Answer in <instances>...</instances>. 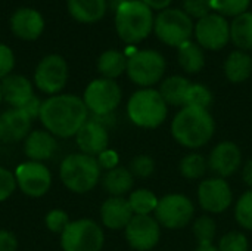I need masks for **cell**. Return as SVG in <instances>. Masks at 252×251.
Masks as SVG:
<instances>
[{"label": "cell", "instance_id": "obj_25", "mask_svg": "<svg viewBox=\"0 0 252 251\" xmlns=\"http://www.w3.org/2000/svg\"><path fill=\"white\" fill-rule=\"evenodd\" d=\"M224 74L232 83H242L252 74V58L244 50L232 52L224 62Z\"/></svg>", "mask_w": 252, "mask_h": 251}, {"label": "cell", "instance_id": "obj_30", "mask_svg": "<svg viewBox=\"0 0 252 251\" xmlns=\"http://www.w3.org/2000/svg\"><path fill=\"white\" fill-rule=\"evenodd\" d=\"M128 204L134 215L149 216L151 213H155V209L158 206V198L149 189H136L130 192Z\"/></svg>", "mask_w": 252, "mask_h": 251}, {"label": "cell", "instance_id": "obj_38", "mask_svg": "<svg viewBox=\"0 0 252 251\" xmlns=\"http://www.w3.org/2000/svg\"><path fill=\"white\" fill-rule=\"evenodd\" d=\"M128 170L133 173V176L149 178L155 170V161H154L152 157H149L146 154H142V155H137V157H134L131 160Z\"/></svg>", "mask_w": 252, "mask_h": 251}, {"label": "cell", "instance_id": "obj_12", "mask_svg": "<svg viewBox=\"0 0 252 251\" xmlns=\"http://www.w3.org/2000/svg\"><path fill=\"white\" fill-rule=\"evenodd\" d=\"M13 173L18 189L30 198L44 197L52 188V172L44 163L27 160L18 164Z\"/></svg>", "mask_w": 252, "mask_h": 251}, {"label": "cell", "instance_id": "obj_16", "mask_svg": "<svg viewBox=\"0 0 252 251\" xmlns=\"http://www.w3.org/2000/svg\"><path fill=\"white\" fill-rule=\"evenodd\" d=\"M75 142L80 152L92 157H97L105 149H108L109 145L108 127L94 118H89L83 124V127L77 132Z\"/></svg>", "mask_w": 252, "mask_h": 251}, {"label": "cell", "instance_id": "obj_36", "mask_svg": "<svg viewBox=\"0 0 252 251\" xmlns=\"http://www.w3.org/2000/svg\"><path fill=\"white\" fill-rule=\"evenodd\" d=\"M69 222L71 220H69L68 213L62 209H53V210L47 212V215L44 217L46 228L52 234H58V235H61L65 231V228L68 226Z\"/></svg>", "mask_w": 252, "mask_h": 251}, {"label": "cell", "instance_id": "obj_45", "mask_svg": "<svg viewBox=\"0 0 252 251\" xmlns=\"http://www.w3.org/2000/svg\"><path fill=\"white\" fill-rule=\"evenodd\" d=\"M146 6H149L151 9H155V10H164V9H168L170 3L173 0H142Z\"/></svg>", "mask_w": 252, "mask_h": 251}, {"label": "cell", "instance_id": "obj_10", "mask_svg": "<svg viewBox=\"0 0 252 251\" xmlns=\"http://www.w3.org/2000/svg\"><path fill=\"white\" fill-rule=\"evenodd\" d=\"M68 75L66 61L58 53H50L37 64L34 70V86L49 96L59 95L68 83Z\"/></svg>", "mask_w": 252, "mask_h": 251}, {"label": "cell", "instance_id": "obj_1", "mask_svg": "<svg viewBox=\"0 0 252 251\" xmlns=\"http://www.w3.org/2000/svg\"><path fill=\"white\" fill-rule=\"evenodd\" d=\"M38 120L44 130L58 139L75 138L77 132L89 120V109L83 98L59 93L43 101Z\"/></svg>", "mask_w": 252, "mask_h": 251}, {"label": "cell", "instance_id": "obj_17", "mask_svg": "<svg viewBox=\"0 0 252 251\" xmlns=\"http://www.w3.org/2000/svg\"><path fill=\"white\" fill-rule=\"evenodd\" d=\"M10 30L21 40H37L44 31V18L32 7H21L10 16Z\"/></svg>", "mask_w": 252, "mask_h": 251}, {"label": "cell", "instance_id": "obj_6", "mask_svg": "<svg viewBox=\"0 0 252 251\" xmlns=\"http://www.w3.org/2000/svg\"><path fill=\"white\" fill-rule=\"evenodd\" d=\"M193 30V21L189 15L183 12V9H164L158 13L154 22V31L157 37L162 43L174 47H179L183 43L189 41Z\"/></svg>", "mask_w": 252, "mask_h": 251}, {"label": "cell", "instance_id": "obj_39", "mask_svg": "<svg viewBox=\"0 0 252 251\" xmlns=\"http://www.w3.org/2000/svg\"><path fill=\"white\" fill-rule=\"evenodd\" d=\"M16 189H18V185H16L15 173L0 166V203H4L6 200H9L15 194Z\"/></svg>", "mask_w": 252, "mask_h": 251}, {"label": "cell", "instance_id": "obj_43", "mask_svg": "<svg viewBox=\"0 0 252 251\" xmlns=\"http://www.w3.org/2000/svg\"><path fill=\"white\" fill-rule=\"evenodd\" d=\"M0 251H18V238L7 229H0Z\"/></svg>", "mask_w": 252, "mask_h": 251}, {"label": "cell", "instance_id": "obj_41", "mask_svg": "<svg viewBox=\"0 0 252 251\" xmlns=\"http://www.w3.org/2000/svg\"><path fill=\"white\" fill-rule=\"evenodd\" d=\"M13 67H15L13 50L7 44L0 43V81L12 74Z\"/></svg>", "mask_w": 252, "mask_h": 251}, {"label": "cell", "instance_id": "obj_22", "mask_svg": "<svg viewBox=\"0 0 252 251\" xmlns=\"http://www.w3.org/2000/svg\"><path fill=\"white\" fill-rule=\"evenodd\" d=\"M0 89L3 101L9 104L12 108L24 107L34 96L32 83L25 75L19 74H10L6 78H3L0 81Z\"/></svg>", "mask_w": 252, "mask_h": 251}, {"label": "cell", "instance_id": "obj_4", "mask_svg": "<svg viewBox=\"0 0 252 251\" xmlns=\"http://www.w3.org/2000/svg\"><path fill=\"white\" fill-rule=\"evenodd\" d=\"M154 13L142 0H127L118 4L115 12V30L118 37L134 44L145 40L154 31Z\"/></svg>", "mask_w": 252, "mask_h": 251}, {"label": "cell", "instance_id": "obj_29", "mask_svg": "<svg viewBox=\"0 0 252 251\" xmlns=\"http://www.w3.org/2000/svg\"><path fill=\"white\" fill-rule=\"evenodd\" d=\"M190 81L182 75H171L168 77L159 89L161 96L164 98V101L167 102V105H183L185 107V99H186V93L190 87Z\"/></svg>", "mask_w": 252, "mask_h": 251}, {"label": "cell", "instance_id": "obj_48", "mask_svg": "<svg viewBox=\"0 0 252 251\" xmlns=\"http://www.w3.org/2000/svg\"><path fill=\"white\" fill-rule=\"evenodd\" d=\"M1 101H3V96H1V89H0V104H1Z\"/></svg>", "mask_w": 252, "mask_h": 251}, {"label": "cell", "instance_id": "obj_42", "mask_svg": "<svg viewBox=\"0 0 252 251\" xmlns=\"http://www.w3.org/2000/svg\"><path fill=\"white\" fill-rule=\"evenodd\" d=\"M97 163L100 166V169H105L106 172L111 169H115L118 166V154L112 149H105L102 154H99L97 157Z\"/></svg>", "mask_w": 252, "mask_h": 251}, {"label": "cell", "instance_id": "obj_8", "mask_svg": "<svg viewBox=\"0 0 252 251\" xmlns=\"http://www.w3.org/2000/svg\"><path fill=\"white\" fill-rule=\"evenodd\" d=\"M126 71L134 84L149 89L162 78L165 72V59L159 52L152 49L137 50L128 56Z\"/></svg>", "mask_w": 252, "mask_h": 251}, {"label": "cell", "instance_id": "obj_14", "mask_svg": "<svg viewBox=\"0 0 252 251\" xmlns=\"http://www.w3.org/2000/svg\"><path fill=\"white\" fill-rule=\"evenodd\" d=\"M124 231L128 246L136 251H151L155 249L161 237L159 223L152 216L134 215Z\"/></svg>", "mask_w": 252, "mask_h": 251}, {"label": "cell", "instance_id": "obj_7", "mask_svg": "<svg viewBox=\"0 0 252 251\" xmlns=\"http://www.w3.org/2000/svg\"><path fill=\"white\" fill-rule=\"evenodd\" d=\"M103 229L92 219L71 220L61 234L62 251H102Z\"/></svg>", "mask_w": 252, "mask_h": 251}, {"label": "cell", "instance_id": "obj_32", "mask_svg": "<svg viewBox=\"0 0 252 251\" xmlns=\"http://www.w3.org/2000/svg\"><path fill=\"white\" fill-rule=\"evenodd\" d=\"M211 104H213V93L207 86L199 83L190 84L186 93L185 107H198V108L208 109Z\"/></svg>", "mask_w": 252, "mask_h": 251}, {"label": "cell", "instance_id": "obj_19", "mask_svg": "<svg viewBox=\"0 0 252 251\" xmlns=\"http://www.w3.org/2000/svg\"><path fill=\"white\" fill-rule=\"evenodd\" d=\"M242 163V152L233 142H220L210 154L208 167L219 175V178L232 176Z\"/></svg>", "mask_w": 252, "mask_h": 251}, {"label": "cell", "instance_id": "obj_3", "mask_svg": "<svg viewBox=\"0 0 252 251\" xmlns=\"http://www.w3.org/2000/svg\"><path fill=\"white\" fill-rule=\"evenodd\" d=\"M62 185L74 194L90 192L102 179V169L96 157L75 152L66 155L59 166Z\"/></svg>", "mask_w": 252, "mask_h": 251}, {"label": "cell", "instance_id": "obj_35", "mask_svg": "<svg viewBox=\"0 0 252 251\" xmlns=\"http://www.w3.org/2000/svg\"><path fill=\"white\" fill-rule=\"evenodd\" d=\"M235 216L238 223L244 228L252 231V189L247 191L236 203Z\"/></svg>", "mask_w": 252, "mask_h": 251}, {"label": "cell", "instance_id": "obj_18", "mask_svg": "<svg viewBox=\"0 0 252 251\" xmlns=\"http://www.w3.org/2000/svg\"><path fill=\"white\" fill-rule=\"evenodd\" d=\"M32 120L21 108H9L0 114V141L16 143L24 141L31 132Z\"/></svg>", "mask_w": 252, "mask_h": 251}, {"label": "cell", "instance_id": "obj_31", "mask_svg": "<svg viewBox=\"0 0 252 251\" xmlns=\"http://www.w3.org/2000/svg\"><path fill=\"white\" fill-rule=\"evenodd\" d=\"M179 169L186 179H201L208 169V161L201 154H188L182 158Z\"/></svg>", "mask_w": 252, "mask_h": 251}, {"label": "cell", "instance_id": "obj_37", "mask_svg": "<svg viewBox=\"0 0 252 251\" xmlns=\"http://www.w3.org/2000/svg\"><path fill=\"white\" fill-rule=\"evenodd\" d=\"M248 240L241 232H229L219 243L220 251H248Z\"/></svg>", "mask_w": 252, "mask_h": 251}, {"label": "cell", "instance_id": "obj_5", "mask_svg": "<svg viewBox=\"0 0 252 251\" xmlns=\"http://www.w3.org/2000/svg\"><path fill=\"white\" fill-rule=\"evenodd\" d=\"M167 102L159 90L140 89L134 92L127 102V115L139 127L155 129L167 118Z\"/></svg>", "mask_w": 252, "mask_h": 251}, {"label": "cell", "instance_id": "obj_40", "mask_svg": "<svg viewBox=\"0 0 252 251\" xmlns=\"http://www.w3.org/2000/svg\"><path fill=\"white\" fill-rule=\"evenodd\" d=\"M211 0H183V12L190 18L201 19L211 13Z\"/></svg>", "mask_w": 252, "mask_h": 251}, {"label": "cell", "instance_id": "obj_13", "mask_svg": "<svg viewBox=\"0 0 252 251\" xmlns=\"http://www.w3.org/2000/svg\"><path fill=\"white\" fill-rule=\"evenodd\" d=\"M195 37L202 49L220 50L230 40V25L219 13H208L195 24Z\"/></svg>", "mask_w": 252, "mask_h": 251}, {"label": "cell", "instance_id": "obj_21", "mask_svg": "<svg viewBox=\"0 0 252 251\" xmlns=\"http://www.w3.org/2000/svg\"><path fill=\"white\" fill-rule=\"evenodd\" d=\"M134 213L124 197H109L100 206V220L102 225L111 231L126 229V226L133 219Z\"/></svg>", "mask_w": 252, "mask_h": 251}, {"label": "cell", "instance_id": "obj_49", "mask_svg": "<svg viewBox=\"0 0 252 251\" xmlns=\"http://www.w3.org/2000/svg\"><path fill=\"white\" fill-rule=\"evenodd\" d=\"M115 1H120V3H123V1H127V0H115Z\"/></svg>", "mask_w": 252, "mask_h": 251}, {"label": "cell", "instance_id": "obj_44", "mask_svg": "<svg viewBox=\"0 0 252 251\" xmlns=\"http://www.w3.org/2000/svg\"><path fill=\"white\" fill-rule=\"evenodd\" d=\"M41 104H43V101H40L35 95L24 105V107H21V109L31 118V120H34L35 117L38 118V115H40V109H41Z\"/></svg>", "mask_w": 252, "mask_h": 251}, {"label": "cell", "instance_id": "obj_27", "mask_svg": "<svg viewBox=\"0 0 252 251\" xmlns=\"http://www.w3.org/2000/svg\"><path fill=\"white\" fill-rule=\"evenodd\" d=\"M177 58L180 67L189 74L199 72L205 65V55L202 47L190 40L177 47Z\"/></svg>", "mask_w": 252, "mask_h": 251}, {"label": "cell", "instance_id": "obj_15", "mask_svg": "<svg viewBox=\"0 0 252 251\" xmlns=\"http://www.w3.org/2000/svg\"><path fill=\"white\" fill-rule=\"evenodd\" d=\"M232 189L223 178L207 179L198 188V201L208 213L226 212L232 204Z\"/></svg>", "mask_w": 252, "mask_h": 251}, {"label": "cell", "instance_id": "obj_46", "mask_svg": "<svg viewBox=\"0 0 252 251\" xmlns=\"http://www.w3.org/2000/svg\"><path fill=\"white\" fill-rule=\"evenodd\" d=\"M242 178H244V182L252 189V160H250V161L245 164L244 172H242Z\"/></svg>", "mask_w": 252, "mask_h": 251}, {"label": "cell", "instance_id": "obj_24", "mask_svg": "<svg viewBox=\"0 0 252 251\" xmlns=\"http://www.w3.org/2000/svg\"><path fill=\"white\" fill-rule=\"evenodd\" d=\"M105 191L111 197H124L131 192L134 186V176L133 173L121 166L108 170L103 178L100 179Z\"/></svg>", "mask_w": 252, "mask_h": 251}, {"label": "cell", "instance_id": "obj_9", "mask_svg": "<svg viewBox=\"0 0 252 251\" xmlns=\"http://www.w3.org/2000/svg\"><path fill=\"white\" fill-rule=\"evenodd\" d=\"M123 98L121 87L115 80L96 78L84 90L83 101L92 115H109L118 108Z\"/></svg>", "mask_w": 252, "mask_h": 251}, {"label": "cell", "instance_id": "obj_11", "mask_svg": "<svg viewBox=\"0 0 252 251\" xmlns=\"http://www.w3.org/2000/svg\"><path fill=\"white\" fill-rule=\"evenodd\" d=\"M195 215L193 203L182 194H170L158 200L155 209V219L159 226L167 229H183L186 228Z\"/></svg>", "mask_w": 252, "mask_h": 251}, {"label": "cell", "instance_id": "obj_23", "mask_svg": "<svg viewBox=\"0 0 252 251\" xmlns=\"http://www.w3.org/2000/svg\"><path fill=\"white\" fill-rule=\"evenodd\" d=\"M69 15L81 24L99 22L106 13V0H68Z\"/></svg>", "mask_w": 252, "mask_h": 251}, {"label": "cell", "instance_id": "obj_28", "mask_svg": "<svg viewBox=\"0 0 252 251\" xmlns=\"http://www.w3.org/2000/svg\"><path fill=\"white\" fill-rule=\"evenodd\" d=\"M230 40L239 50L252 49V12H245L233 18L230 24Z\"/></svg>", "mask_w": 252, "mask_h": 251}, {"label": "cell", "instance_id": "obj_20", "mask_svg": "<svg viewBox=\"0 0 252 251\" xmlns=\"http://www.w3.org/2000/svg\"><path fill=\"white\" fill-rule=\"evenodd\" d=\"M58 151V138L44 129H35L24 139V154L30 161L44 163Z\"/></svg>", "mask_w": 252, "mask_h": 251}, {"label": "cell", "instance_id": "obj_34", "mask_svg": "<svg viewBox=\"0 0 252 251\" xmlns=\"http://www.w3.org/2000/svg\"><path fill=\"white\" fill-rule=\"evenodd\" d=\"M193 234L198 240V244H213L217 234L216 222L210 216H201L193 223Z\"/></svg>", "mask_w": 252, "mask_h": 251}, {"label": "cell", "instance_id": "obj_33", "mask_svg": "<svg viewBox=\"0 0 252 251\" xmlns=\"http://www.w3.org/2000/svg\"><path fill=\"white\" fill-rule=\"evenodd\" d=\"M251 0H211V7L221 16H239L248 12Z\"/></svg>", "mask_w": 252, "mask_h": 251}, {"label": "cell", "instance_id": "obj_2", "mask_svg": "<svg viewBox=\"0 0 252 251\" xmlns=\"http://www.w3.org/2000/svg\"><path fill=\"white\" fill-rule=\"evenodd\" d=\"M216 130V123L208 109L198 107H183L171 123L173 138L183 146L196 149L210 142Z\"/></svg>", "mask_w": 252, "mask_h": 251}, {"label": "cell", "instance_id": "obj_26", "mask_svg": "<svg viewBox=\"0 0 252 251\" xmlns=\"http://www.w3.org/2000/svg\"><path fill=\"white\" fill-rule=\"evenodd\" d=\"M127 59L128 58L126 56V53L120 50H105L97 59V71L102 74L103 78L115 80L127 70Z\"/></svg>", "mask_w": 252, "mask_h": 251}, {"label": "cell", "instance_id": "obj_47", "mask_svg": "<svg viewBox=\"0 0 252 251\" xmlns=\"http://www.w3.org/2000/svg\"><path fill=\"white\" fill-rule=\"evenodd\" d=\"M195 251H220L219 250V247H216V246H213V244H199L198 246V249Z\"/></svg>", "mask_w": 252, "mask_h": 251}]
</instances>
